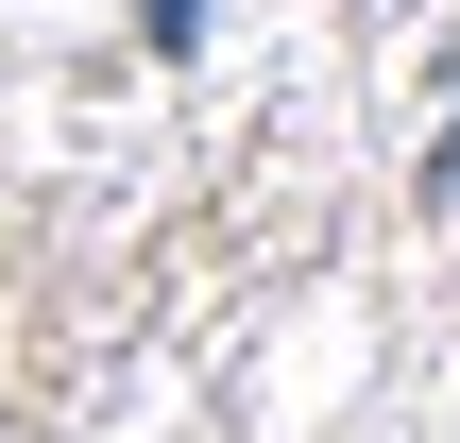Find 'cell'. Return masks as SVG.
Listing matches in <instances>:
<instances>
[{"label":"cell","instance_id":"obj_1","mask_svg":"<svg viewBox=\"0 0 460 443\" xmlns=\"http://www.w3.org/2000/svg\"><path fill=\"white\" fill-rule=\"evenodd\" d=\"M205 17L222 0H137V51H205Z\"/></svg>","mask_w":460,"mask_h":443},{"label":"cell","instance_id":"obj_2","mask_svg":"<svg viewBox=\"0 0 460 443\" xmlns=\"http://www.w3.org/2000/svg\"><path fill=\"white\" fill-rule=\"evenodd\" d=\"M427 205H460V120H444V137H427Z\"/></svg>","mask_w":460,"mask_h":443}]
</instances>
